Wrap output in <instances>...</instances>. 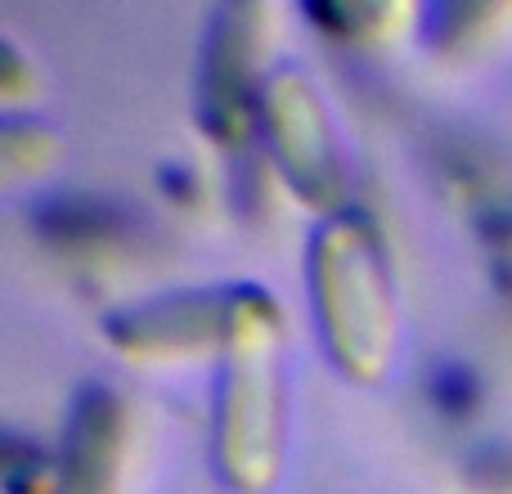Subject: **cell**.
<instances>
[{
	"instance_id": "3",
	"label": "cell",
	"mask_w": 512,
	"mask_h": 494,
	"mask_svg": "<svg viewBox=\"0 0 512 494\" xmlns=\"http://www.w3.org/2000/svg\"><path fill=\"white\" fill-rule=\"evenodd\" d=\"M265 126L274 140V158L292 176V185L310 203H333L337 198V153L333 131L319 108L315 90L301 72H279L265 86Z\"/></svg>"
},
{
	"instance_id": "2",
	"label": "cell",
	"mask_w": 512,
	"mask_h": 494,
	"mask_svg": "<svg viewBox=\"0 0 512 494\" xmlns=\"http://www.w3.org/2000/svg\"><path fill=\"white\" fill-rule=\"evenodd\" d=\"M230 364L221 382V450L225 477L239 490H265L283 454V378H279V324L261 292H234Z\"/></svg>"
},
{
	"instance_id": "1",
	"label": "cell",
	"mask_w": 512,
	"mask_h": 494,
	"mask_svg": "<svg viewBox=\"0 0 512 494\" xmlns=\"http://www.w3.org/2000/svg\"><path fill=\"white\" fill-rule=\"evenodd\" d=\"M315 315L337 369L373 382L391 364L396 346V301L373 234L355 216H337L315 234L310 252Z\"/></svg>"
},
{
	"instance_id": "7",
	"label": "cell",
	"mask_w": 512,
	"mask_h": 494,
	"mask_svg": "<svg viewBox=\"0 0 512 494\" xmlns=\"http://www.w3.org/2000/svg\"><path fill=\"white\" fill-rule=\"evenodd\" d=\"M432 391H436V400H441L445 409H463L472 400V378L463 369H441L432 378Z\"/></svg>"
},
{
	"instance_id": "6",
	"label": "cell",
	"mask_w": 512,
	"mask_h": 494,
	"mask_svg": "<svg viewBox=\"0 0 512 494\" xmlns=\"http://www.w3.org/2000/svg\"><path fill=\"white\" fill-rule=\"evenodd\" d=\"M248 9H230L221 27L212 32V72H207V122L221 135H239L248 126V68H252V45H248Z\"/></svg>"
},
{
	"instance_id": "5",
	"label": "cell",
	"mask_w": 512,
	"mask_h": 494,
	"mask_svg": "<svg viewBox=\"0 0 512 494\" xmlns=\"http://www.w3.org/2000/svg\"><path fill=\"white\" fill-rule=\"evenodd\" d=\"M117 441H122V409L113 391H86L72 414L63 494H113Z\"/></svg>"
},
{
	"instance_id": "4",
	"label": "cell",
	"mask_w": 512,
	"mask_h": 494,
	"mask_svg": "<svg viewBox=\"0 0 512 494\" xmlns=\"http://www.w3.org/2000/svg\"><path fill=\"white\" fill-rule=\"evenodd\" d=\"M234 324V292L230 297H185L162 301V306L135 310L113 324V337L135 351H194L203 342L230 337Z\"/></svg>"
}]
</instances>
